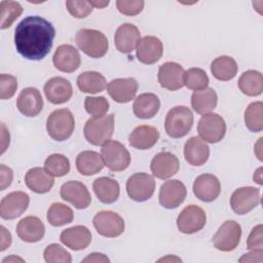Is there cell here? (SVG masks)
I'll list each match as a JSON object with an SVG mask.
<instances>
[{
    "instance_id": "cell-1",
    "label": "cell",
    "mask_w": 263,
    "mask_h": 263,
    "mask_svg": "<svg viewBox=\"0 0 263 263\" xmlns=\"http://www.w3.org/2000/svg\"><path fill=\"white\" fill-rule=\"evenodd\" d=\"M54 36L55 30L50 22L38 15H29L14 30V45L23 58L39 61L50 51Z\"/></svg>"
},
{
    "instance_id": "cell-2",
    "label": "cell",
    "mask_w": 263,
    "mask_h": 263,
    "mask_svg": "<svg viewBox=\"0 0 263 263\" xmlns=\"http://www.w3.org/2000/svg\"><path fill=\"white\" fill-rule=\"evenodd\" d=\"M114 132V115L90 117L84 125L83 134L86 141L95 146H102L109 141Z\"/></svg>"
},
{
    "instance_id": "cell-3",
    "label": "cell",
    "mask_w": 263,
    "mask_h": 263,
    "mask_svg": "<svg viewBox=\"0 0 263 263\" xmlns=\"http://www.w3.org/2000/svg\"><path fill=\"white\" fill-rule=\"evenodd\" d=\"M75 42L86 55L93 59L104 57L109 48L107 37L95 29H80L75 35Z\"/></svg>"
},
{
    "instance_id": "cell-4",
    "label": "cell",
    "mask_w": 263,
    "mask_h": 263,
    "mask_svg": "<svg viewBox=\"0 0 263 263\" xmlns=\"http://www.w3.org/2000/svg\"><path fill=\"white\" fill-rule=\"evenodd\" d=\"M74 116L67 108L52 111L46 120L47 134L54 141L62 142L69 139L74 132Z\"/></svg>"
},
{
    "instance_id": "cell-5",
    "label": "cell",
    "mask_w": 263,
    "mask_h": 263,
    "mask_svg": "<svg viewBox=\"0 0 263 263\" xmlns=\"http://www.w3.org/2000/svg\"><path fill=\"white\" fill-rule=\"evenodd\" d=\"M193 125V114L186 106H176L172 108L164 120V128L171 138L185 137Z\"/></svg>"
},
{
    "instance_id": "cell-6",
    "label": "cell",
    "mask_w": 263,
    "mask_h": 263,
    "mask_svg": "<svg viewBox=\"0 0 263 263\" xmlns=\"http://www.w3.org/2000/svg\"><path fill=\"white\" fill-rule=\"evenodd\" d=\"M101 156L104 164L112 172H121L128 167L130 154L118 141L109 140L102 145Z\"/></svg>"
},
{
    "instance_id": "cell-7",
    "label": "cell",
    "mask_w": 263,
    "mask_h": 263,
    "mask_svg": "<svg viewBox=\"0 0 263 263\" xmlns=\"http://www.w3.org/2000/svg\"><path fill=\"white\" fill-rule=\"evenodd\" d=\"M241 237L240 225L233 221H225L212 238L214 247L222 252H231L236 249Z\"/></svg>"
},
{
    "instance_id": "cell-8",
    "label": "cell",
    "mask_w": 263,
    "mask_h": 263,
    "mask_svg": "<svg viewBox=\"0 0 263 263\" xmlns=\"http://www.w3.org/2000/svg\"><path fill=\"white\" fill-rule=\"evenodd\" d=\"M197 132L204 142L218 143L226 134L225 120L217 113L204 114L198 121Z\"/></svg>"
},
{
    "instance_id": "cell-9",
    "label": "cell",
    "mask_w": 263,
    "mask_h": 263,
    "mask_svg": "<svg viewBox=\"0 0 263 263\" xmlns=\"http://www.w3.org/2000/svg\"><path fill=\"white\" fill-rule=\"evenodd\" d=\"M154 178L146 173H136L126 181V192L130 199L142 202L148 200L154 193Z\"/></svg>"
},
{
    "instance_id": "cell-10",
    "label": "cell",
    "mask_w": 263,
    "mask_h": 263,
    "mask_svg": "<svg viewBox=\"0 0 263 263\" xmlns=\"http://www.w3.org/2000/svg\"><path fill=\"white\" fill-rule=\"evenodd\" d=\"M92 224L97 232L105 237H117L124 231L125 224L121 216L112 211H102L96 214Z\"/></svg>"
},
{
    "instance_id": "cell-11",
    "label": "cell",
    "mask_w": 263,
    "mask_h": 263,
    "mask_svg": "<svg viewBox=\"0 0 263 263\" xmlns=\"http://www.w3.org/2000/svg\"><path fill=\"white\" fill-rule=\"evenodd\" d=\"M205 223L206 215L196 204H190L184 208L177 218L178 229L185 234H192L201 230Z\"/></svg>"
},
{
    "instance_id": "cell-12",
    "label": "cell",
    "mask_w": 263,
    "mask_h": 263,
    "mask_svg": "<svg viewBox=\"0 0 263 263\" xmlns=\"http://www.w3.org/2000/svg\"><path fill=\"white\" fill-rule=\"evenodd\" d=\"M260 203V190L247 186L237 188L230 197V205L234 213L245 215L251 212Z\"/></svg>"
},
{
    "instance_id": "cell-13",
    "label": "cell",
    "mask_w": 263,
    "mask_h": 263,
    "mask_svg": "<svg viewBox=\"0 0 263 263\" xmlns=\"http://www.w3.org/2000/svg\"><path fill=\"white\" fill-rule=\"evenodd\" d=\"M30 197L23 191H13L5 195L0 202V216L4 220H12L22 216L27 210Z\"/></svg>"
},
{
    "instance_id": "cell-14",
    "label": "cell",
    "mask_w": 263,
    "mask_h": 263,
    "mask_svg": "<svg viewBox=\"0 0 263 263\" xmlns=\"http://www.w3.org/2000/svg\"><path fill=\"white\" fill-rule=\"evenodd\" d=\"M62 199L70 202L76 209H86L91 202V196L87 187L79 181H68L60 190Z\"/></svg>"
},
{
    "instance_id": "cell-15",
    "label": "cell",
    "mask_w": 263,
    "mask_h": 263,
    "mask_svg": "<svg viewBox=\"0 0 263 263\" xmlns=\"http://www.w3.org/2000/svg\"><path fill=\"white\" fill-rule=\"evenodd\" d=\"M186 194V187L181 181H166L159 190V203L165 209H176L185 200Z\"/></svg>"
},
{
    "instance_id": "cell-16",
    "label": "cell",
    "mask_w": 263,
    "mask_h": 263,
    "mask_svg": "<svg viewBox=\"0 0 263 263\" xmlns=\"http://www.w3.org/2000/svg\"><path fill=\"white\" fill-rule=\"evenodd\" d=\"M180 162L178 157L167 151H162L157 153L151 160L150 168L154 177L165 180L174 175H176L179 171Z\"/></svg>"
},
{
    "instance_id": "cell-17",
    "label": "cell",
    "mask_w": 263,
    "mask_h": 263,
    "mask_svg": "<svg viewBox=\"0 0 263 263\" xmlns=\"http://www.w3.org/2000/svg\"><path fill=\"white\" fill-rule=\"evenodd\" d=\"M163 53V45L156 36H145L140 39L136 47L137 59L145 64L152 65L160 60Z\"/></svg>"
},
{
    "instance_id": "cell-18",
    "label": "cell",
    "mask_w": 263,
    "mask_h": 263,
    "mask_svg": "<svg viewBox=\"0 0 263 263\" xmlns=\"http://www.w3.org/2000/svg\"><path fill=\"white\" fill-rule=\"evenodd\" d=\"M44 93L48 102L60 105L68 102L72 95L73 88L70 81L64 77H52L44 84Z\"/></svg>"
},
{
    "instance_id": "cell-19",
    "label": "cell",
    "mask_w": 263,
    "mask_h": 263,
    "mask_svg": "<svg viewBox=\"0 0 263 263\" xmlns=\"http://www.w3.org/2000/svg\"><path fill=\"white\" fill-rule=\"evenodd\" d=\"M221 192L219 179L212 174L199 175L193 183L194 195L204 202L214 201Z\"/></svg>"
},
{
    "instance_id": "cell-20",
    "label": "cell",
    "mask_w": 263,
    "mask_h": 263,
    "mask_svg": "<svg viewBox=\"0 0 263 263\" xmlns=\"http://www.w3.org/2000/svg\"><path fill=\"white\" fill-rule=\"evenodd\" d=\"M54 67L65 73H72L76 71L81 63L79 51L71 44L60 45L52 57Z\"/></svg>"
},
{
    "instance_id": "cell-21",
    "label": "cell",
    "mask_w": 263,
    "mask_h": 263,
    "mask_svg": "<svg viewBox=\"0 0 263 263\" xmlns=\"http://www.w3.org/2000/svg\"><path fill=\"white\" fill-rule=\"evenodd\" d=\"M183 67L175 62H165L158 70V82L161 87L168 90H178L184 86Z\"/></svg>"
},
{
    "instance_id": "cell-22",
    "label": "cell",
    "mask_w": 263,
    "mask_h": 263,
    "mask_svg": "<svg viewBox=\"0 0 263 263\" xmlns=\"http://www.w3.org/2000/svg\"><path fill=\"white\" fill-rule=\"evenodd\" d=\"M109 96L117 103L125 104L130 102L138 91V82L135 78H116L107 84Z\"/></svg>"
},
{
    "instance_id": "cell-23",
    "label": "cell",
    "mask_w": 263,
    "mask_h": 263,
    "mask_svg": "<svg viewBox=\"0 0 263 263\" xmlns=\"http://www.w3.org/2000/svg\"><path fill=\"white\" fill-rule=\"evenodd\" d=\"M18 111L28 117L37 116L43 108V99L36 87L24 88L16 100Z\"/></svg>"
},
{
    "instance_id": "cell-24",
    "label": "cell",
    "mask_w": 263,
    "mask_h": 263,
    "mask_svg": "<svg viewBox=\"0 0 263 263\" xmlns=\"http://www.w3.org/2000/svg\"><path fill=\"white\" fill-rule=\"evenodd\" d=\"M60 240L69 249L80 251L89 246L91 241V233L87 227L76 225L63 230L60 235Z\"/></svg>"
},
{
    "instance_id": "cell-25",
    "label": "cell",
    "mask_w": 263,
    "mask_h": 263,
    "mask_svg": "<svg viewBox=\"0 0 263 263\" xmlns=\"http://www.w3.org/2000/svg\"><path fill=\"white\" fill-rule=\"evenodd\" d=\"M140 39L141 33L138 27L129 23L119 26L114 35L115 46L122 53H130L136 49Z\"/></svg>"
},
{
    "instance_id": "cell-26",
    "label": "cell",
    "mask_w": 263,
    "mask_h": 263,
    "mask_svg": "<svg viewBox=\"0 0 263 263\" xmlns=\"http://www.w3.org/2000/svg\"><path fill=\"white\" fill-rule=\"evenodd\" d=\"M44 233V224L36 216H28L23 218L16 226V234L25 242H37L43 238Z\"/></svg>"
},
{
    "instance_id": "cell-27",
    "label": "cell",
    "mask_w": 263,
    "mask_h": 263,
    "mask_svg": "<svg viewBox=\"0 0 263 263\" xmlns=\"http://www.w3.org/2000/svg\"><path fill=\"white\" fill-rule=\"evenodd\" d=\"M210 156V148L200 137H191L184 146L186 161L194 166L204 164Z\"/></svg>"
},
{
    "instance_id": "cell-28",
    "label": "cell",
    "mask_w": 263,
    "mask_h": 263,
    "mask_svg": "<svg viewBox=\"0 0 263 263\" xmlns=\"http://www.w3.org/2000/svg\"><path fill=\"white\" fill-rule=\"evenodd\" d=\"M25 183L31 191L38 194H43L51 190L54 180L53 177L45 171V168L37 166L30 168L26 173Z\"/></svg>"
},
{
    "instance_id": "cell-29",
    "label": "cell",
    "mask_w": 263,
    "mask_h": 263,
    "mask_svg": "<svg viewBox=\"0 0 263 263\" xmlns=\"http://www.w3.org/2000/svg\"><path fill=\"white\" fill-rule=\"evenodd\" d=\"M159 139V132L152 125H139L128 137V143L132 147L140 150H147L153 147Z\"/></svg>"
},
{
    "instance_id": "cell-30",
    "label": "cell",
    "mask_w": 263,
    "mask_h": 263,
    "mask_svg": "<svg viewBox=\"0 0 263 263\" xmlns=\"http://www.w3.org/2000/svg\"><path fill=\"white\" fill-rule=\"evenodd\" d=\"M92 189L98 199L107 204L115 202L120 193L118 182L109 177L97 178L92 183Z\"/></svg>"
},
{
    "instance_id": "cell-31",
    "label": "cell",
    "mask_w": 263,
    "mask_h": 263,
    "mask_svg": "<svg viewBox=\"0 0 263 263\" xmlns=\"http://www.w3.org/2000/svg\"><path fill=\"white\" fill-rule=\"evenodd\" d=\"M160 108L158 97L152 92H145L138 96L133 104L134 114L141 119H149L156 115Z\"/></svg>"
},
{
    "instance_id": "cell-32",
    "label": "cell",
    "mask_w": 263,
    "mask_h": 263,
    "mask_svg": "<svg viewBox=\"0 0 263 263\" xmlns=\"http://www.w3.org/2000/svg\"><path fill=\"white\" fill-rule=\"evenodd\" d=\"M104 161L101 154L96 151L85 150L80 152L76 157L77 171L84 176L96 175L104 167Z\"/></svg>"
},
{
    "instance_id": "cell-33",
    "label": "cell",
    "mask_w": 263,
    "mask_h": 263,
    "mask_svg": "<svg viewBox=\"0 0 263 263\" xmlns=\"http://www.w3.org/2000/svg\"><path fill=\"white\" fill-rule=\"evenodd\" d=\"M217 103L218 96L212 87L195 90L191 96V106L193 110L200 115L211 113V111L216 108Z\"/></svg>"
},
{
    "instance_id": "cell-34",
    "label": "cell",
    "mask_w": 263,
    "mask_h": 263,
    "mask_svg": "<svg viewBox=\"0 0 263 263\" xmlns=\"http://www.w3.org/2000/svg\"><path fill=\"white\" fill-rule=\"evenodd\" d=\"M238 67L235 60L228 55L216 58L211 64L213 76L220 81H228L235 77Z\"/></svg>"
},
{
    "instance_id": "cell-35",
    "label": "cell",
    "mask_w": 263,
    "mask_h": 263,
    "mask_svg": "<svg viewBox=\"0 0 263 263\" xmlns=\"http://www.w3.org/2000/svg\"><path fill=\"white\" fill-rule=\"evenodd\" d=\"M240 91L249 97H257L263 91V76L256 70L243 72L237 82Z\"/></svg>"
},
{
    "instance_id": "cell-36",
    "label": "cell",
    "mask_w": 263,
    "mask_h": 263,
    "mask_svg": "<svg viewBox=\"0 0 263 263\" xmlns=\"http://www.w3.org/2000/svg\"><path fill=\"white\" fill-rule=\"evenodd\" d=\"M77 86L82 92L98 93L107 87V81L101 73L86 71L77 77Z\"/></svg>"
},
{
    "instance_id": "cell-37",
    "label": "cell",
    "mask_w": 263,
    "mask_h": 263,
    "mask_svg": "<svg viewBox=\"0 0 263 263\" xmlns=\"http://www.w3.org/2000/svg\"><path fill=\"white\" fill-rule=\"evenodd\" d=\"M46 218L51 226L60 227L71 223L74 219V214L70 206L61 202H54L49 206Z\"/></svg>"
},
{
    "instance_id": "cell-38",
    "label": "cell",
    "mask_w": 263,
    "mask_h": 263,
    "mask_svg": "<svg viewBox=\"0 0 263 263\" xmlns=\"http://www.w3.org/2000/svg\"><path fill=\"white\" fill-rule=\"evenodd\" d=\"M245 124L253 133L263 129V103L261 101L251 103L245 111Z\"/></svg>"
},
{
    "instance_id": "cell-39",
    "label": "cell",
    "mask_w": 263,
    "mask_h": 263,
    "mask_svg": "<svg viewBox=\"0 0 263 263\" xmlns=\"http://www.w3.org/2000/svg\"><path fill=\"white\" fill-rule=\"evenodd\" d=\"M44 168L52 177H63L70 172V161L65 155L54 153L45 159Z\"/></svg>"
},
{
    "instance_id": "cell-40",
    "label": "cell",
    "mask_w": 263,
    "mask_h": 263,
    "mask_svg": "<svg viewBox=\"0 0 263 263\" xmlns=\"http://www.w3.org/2000/svg\"><path fill=\"white\" fill-rule=\"evenodd\" d=\"M184 85L192 90L204 89L209 85V77L200 68H190L184 72Z\"/></svg>"
},
{
    "instance_id": "cell-41",
    "label": "cell",
    "mask_w": 263,
    "mask_h": 263,
    "mask_svg": "<svg viewBox=\"0 0 263 263\" xmlns=\"http://www.w3.org/2000/svg\"><path fill=\"white\" fill-rule=\"evenodd\" d=\"M23 7L15 1H1L0 2V16L2 30L9 28L12 23L22 14Z\"/></svg>"
},
{
    "instance_id": "cell-42",
    "label": "cell",
    "mask_w": 263,
    "mask_h": 263,
    "mask_svg": "<svg viewBox=\"0 0 263 263\" xmlns=\"http://www.w3.org/2000/svg\"><path fill=\"white\" fill-rule=\"evenodd\" d=\"M45 262L47 263H71V254L58 243H50L43 253Z\"/></svg>"
},
{
    "instance_id": "cell-43",
    "label": "cell",
    "mask_w": 263,
    "mask_h": 263,
    "mask_svg": "<svg viewBox=\"0 0 263 263\" xmlns=\"http://www.w3.org/2000/svg\"><path fill=\"white\" fill-rule=\"evenodd\" d=\"M85 111L95 116H103L109 110V102L105 97H86L84 100Z\"/></svg>"
},
{
    "instance_id": "cell-44",
    "label": "cell",
    "mask_w": 263,
    "mask_h": 263,
    "mask_svg": "<svg viewBox=\"0 0 263 263\" xmlns=\"http://www.w3.org/2000/svg\"><path fill=\"white\" fill-rule=\"evenodd\" d=\"M66 7L69 13L76 18L86 17L88 14L91 13L93 9L89 1H76V0L66 1Z\"/></svg>"
},
{
    "instance_id": "cell-45",
    "label": "cell",
    "mask_w": 263,
    "mask_h": 263,
    "mask_svg": "<svg viewBox=\"0 0 263 263\" xmlns=\"http://www.w3.org/2000/svg\"><path fill=\"white\" fill-rule=\"evenodd\" d=\"M17 88V79L10 74L0 75V97L2 100H8L15 93Z\"/></svg>"
},
{
    "instance_id": "cell-46",
    "label": "cell",
    "mask_w": 263,
    "mask_h": 263,
    "mask_svg": "<svg viewBox=\"0 0 263 263\" xmlns=\"http://www.w3.org/2000/svg\"><path fill=\"white\" fill-rule=\"evenodd\" d=\"M144 1L142 0H117L116 1V6L117 9L120 13L125 14V15H137L140 12H142L144 8Z\"/></svg>"
},
{
    "instance_id": "cell-47",
    "label": "cell",
    "mask_w": 263,
    "mask_h": 263,
    "mask_svg": "<svg viewBox=\"0 0 263 263\" xmlns=\"http://www.w3.org/2000/svg\"><path fill=\"white\" fill-rule=\"evenodd\" d=\"M247 248L249 250H263V226L261 224L255 226L250 232Z\"/></svg>"
},
{
    "instance_id": "cell-48",
    "label": "cell",
    "mask_w": 263,
    "mask_h": 263,
    "mask_svg": "<svg viewBox=\"0 0 263 263\" xmlns=\"http://www.w3.org/2000/svg\"><path fill=\"white\" fill-rule=\"evenodd\" d=\"M13 179V172L10 167L1 164L0 165V189L5 190L10 186Z\"/></svg>"
},
{
    "instance_id": "cell-49",
    "label": "cell",
    "mask_w": 263,
    "mask_h": 263,
    "mask_svg": "<svg viewBox=\"0 0 263 263\" xmlns=\"http://www.w3.org/2000/svg\"><path fill=\"white\" fill-rule=\"evenodd\" d=\"M251 252L245 254L238 261L239 262H259L263 261V250H250Z\"/></svg>"
},
{
    "instance_id": "cell-50",
    "label": "cell",
    "mask_w": 263,
    "mask_h": 263,
    "mask_svg": "<svg viewBox=\"0 0 263 263\" xmlns=\"http://www.w3.org/2000/svg\"><path fill=\"white\" fill-rule=\"evenodd\" d=\"M0 234H1V239H0V251L3 252L9 246L11 245V234L10 232L3 226H0Z\"/></svg>"
},
{
    "instance_id": "cell-51",
    "label": "cell",
    "mask_w": 263,
    "mask_h": 263,
    "mask_svg": "<svg viewBox=\"0 0 263 263\" xmlns=\"http://www.w3.org/2000/svg\"><path fill=\"white\" fill-rule=\"evenodd\" d=\"M82 262H110L109 258L102 253H91Z\"/></svg>"
},
{
    "instance_id": "cell-52",
    "label": "cell",
    "mask_w": 263,
    "mask_h": 263,
    "mask_svg": "<svg viewBox=\"0 0 263 263\" xmlns=\"http://www.w3.org/2000/svg\"><path fill=\"white\" fill-rule=\"evenodd\" d=\"M253 179H254V182L258 183L259 185H262V167H259V168L255 172Z\"/></svg>"
},
{
    "instance_id": "cell-53",
    "label": "cell",
    "mask_w": 263,
    "mask_h": 263,
    "mask_svg": "<svg viewBox=\"0 0 263 263\" xmlns=\"http://www.w3.org/2000/svg\"><path fill=\"white\" fill-rule=\"evenodd\" d=\"M92 7L96 8H104L109 4V1H89Z\"/></svg>"
},
{
    "instance_id": "cell-54",
    "label": "cell",
    "mask_w": 263,
    "mask_h": 263,
    "mask_svg": "<svg viewBox=\"0 0 263 263\" xmlns=\"http://www.w3.org/2000/svg\"><path fill=\"white\" fill-rule=\"evenodd\" d=\"M16 261L24 262V260L22 258H18V257H15V256H10V257H7V258L3 259L2 263H5V262H16Z\"/></svg>"
}]
</instances>
